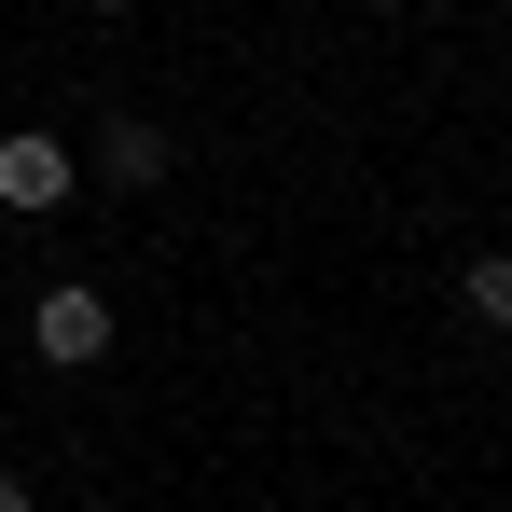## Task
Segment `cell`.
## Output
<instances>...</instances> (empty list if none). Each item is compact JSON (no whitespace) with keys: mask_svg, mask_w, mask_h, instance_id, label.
<instances>
[{"mask_svg":"<svg viewBox=\"0 0 512 512\" xmlns=\"http://www.w3.org/2000/svg\"><path fill=\"white\" fill-rule=\"evenodd\" d=\"M28 346H42L56 374H84V360H111V305L70 277V291H42V305H28Z\"/></svg>","mask_w":512,"mask_h":512,"instance_id":"obj_1","label":"cell"},{"mask_svg":"<svg viewBox=\"0 0 512 512\" xmlns=\"http://www.w3.org/2000/svg\"><path fill=\"white\" fill-rule=\"evenodd\" d=\"M0 208H14V222H42V208H70V139H42V125H14V139H0Z\"/></svg>","mask_w":512,"mask_h":512,"instance_id":"obj_2","label":"cell"},{"mask_svg":"<svg viewBox=\"0 0 512 512\" xmlns=\"http://www.w3.org/2000/svg\"><path fill=\"white\" fill-rule=\"evenodd\" d=\"M97 167L125 180V194H139V180H167V125H139V111H125V125H97Z\"/></svg>","mask_w":512,"mask_h":512,"instance_id":"obj_3","label":"cell"},{"mask_svg":"<svg viewBox=\"0 0 512 512\" xmlns=\"http://www.w3.org/2000/svg\"><path fill=\"white\" fill-rule=\"evenodd\" d=\"M457 305H471L485 333H512V250H471V277H457Z\"/></svg>","mask_w":512,"mask_h":512,"instance_id":"obj_4","label":"cell"},{"mask_svg":"<svg viewBox=\"0 0 512 512\" xmlns=\"http://www.w3.org/2000/svg\"><path fill=\"white\" fill-rule=\"evenodd\" d=\"M0 512H28V485H14V471H0Z\"/></svg>","mask_w":512,"mask_h":512,"instance_id":"obj_5","label":"cell"},{"mask_svg":"<svg viewBox=\"0 0 512 512\" xmlns=\"http://www.w3.org/2000/svg\"><path fill=\"white\" fill-rule=\"evenodd\" d=\"M84 14H125V0H84Z\"/></svg>","mask_w":512,"mask_h":512,"instance_id":"obj_6","label":"cell"}]
</instances>
